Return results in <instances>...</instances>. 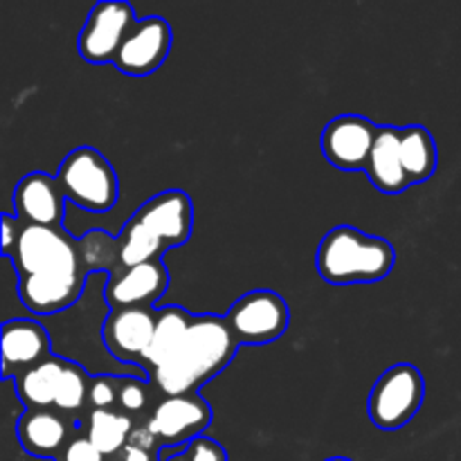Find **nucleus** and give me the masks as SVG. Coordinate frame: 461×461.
Wrapping results in <instances>:
<instances>
[{
  "label": "nucleus",
  "instance_id": "2eb2a0df",
  "mask_svg": "<svg viewBox=\"0 0 461 461\" xmlns=\"http://www.w3.org/2000/svg\"><path fill=\"white\" fill-rule=\"evenodd\" d=\"M86 273H39L25 275L18 282V297L36 315L66 311L79 300Z\"/></svg>",
  "mask_w": 461,
  "mask_h": 461
},
{
  "label": "nucleus",
  "instance_id": "9b49d317",
  "mask_svg": "<svg viewBox=\"0 0 461 461\" xmlns=\"http://www.w3.org/2000/svg\"><path fill=\"white\" fill-rule=\"evenodd\" d=\"M158 313L151 309L111 311L102 329L104 345L122 363L142 365L156 333Z\"/></svg>",
  "mask_w": 461,
  "mask_h": 461
},
{
  "label": "nucleus",
  "instance_id": "a211bd4d",
  "mask_svg": "<svg viewBox=\"0 0 461 461\" xmlns=\"http://www.w3.org/2000/svg\"><path fill=\"white\" fill-rule=\"evenodd\" d=\"M365 171H367L374 187L385 194H401L410 187L403 162H401V129H396V126H381L378 129L376 142H374L372 156H369Z\"/></svg>",
  "mask_w": 461,
  "mask_h": 461
},
{
  "label": "nucleus",
  "instance_id": "f257e3e1",
  "mask_svg": "<svg viewBox=\"0 0 461 461\" xmlns=\"http://www.w3.org/2000/svg\"><path fill=\"white\" fill-rule=\"evenodd\" d=\"M239 349L225 318L194 315L180 349L151 372L153 383L167 396L196 394L207 381L223 372Z\"/></svg>",
  "mask_w": 461,
  "mask_h": 461
},
{
  "label": "nucleus",
  "instance_id": "a878e982",
  "mask_svg": "<svg viewBox=\"0 0 461 461\" xmlns=\"http://www.w3.org/2000/svg\"><path fill=\"white\" fill-rule=\"evenodd\" d=\"M158 439L151 435L147 426L144 428H133L131 432V439L126 444V448L122 450V461H158L156 459V448Z\"/></svg>",
  "mask_w": 461,
  "mask_h": 461
},
{
  "label": "nucleus",
  "instance_id": "aec40b11",
  "mask_svg": "<svg viewBox=\"0 0 461 461\" xmlns=\"http://www.w3.org/2000/svg\"><path fill=\"white\" fill-rule=\"evenodd\" d=\"M192 318L194 315H189L180 306H167V309L158 311L156 333H153L151 345L144 354L142 367H149L153 372L156 367L165 365L185 342Z\"/></svg>",
  "mask_w": 461,
  "mask_h": 461
},
{
  "label": "nucleus",
  "instance_id": "7ed1b4c3",
  "mask_svg": "<svg viewBox=\"0 0 461 461\" xmlns=\"http://www.w3.org/2000/svg\"><path fill=\"white\" fill-rule=\"evenodd\" d=\"M66 201L88 212H108L117 203L120 185L111 162L90 147L68 153L57 174Z\"/></svg>",
  "mask_w": 461,
  "mask_h": 461
},
{
  "label": "nucleus",
  "instance_id": "4468645a",
  "mask_svg": "<svg viewBox=\"0 0 461 461\" xmlns=\"http://www.w3.org/2000/svg\"><path fill=\"white\" fill-rule=\"evenodd\" d=\"M133 219L151 230L167 248L180 246L192 234L194 207L187 194L180 189H167L144 203Z\"/></svg>",
  "mask_w": 461,
  "mask_h": 461
},
{
  "label": "nucleus",
  "instance_id": "ddd939ff",
  "mask_svg": "<svg viewBox=\"0 0 461 461\" xmlns=\"http://www.w3.org/2000/svg\"><path fill=\"white\" fill-rule=\"evenodd\" d=\"M66 196L57 178L43 171L27 174L18 180L14 189V210L16 219L25 225H43V228H61Z\"/></svg>",
  "mask_w": 461,
  "mask_h": 461
},
{
  "label": "nucleus",
  "instance_id": "f03ea898",
  "mask_svg": "<svg viewBox=\"0 0 461 461\" xmlns=\"http://www.w3.org/2000/svg\"><path fill=\"white\" fill-rule=\"evenodd\" d=\"M396 252L390 241L369 237L351 225L329 230L318 246L320 277L331 284L378 282L394 268Z\"/></svg>",
  "mask_w": 461,
  "mask_h": 461
},
{
  "label": "nucleus",
  "instance_id": "423d86ee",
  "mask_svg": "<svg viewBox=\"0 0 461 461\" xmlns=\"http://www.w3.org/2000/svg\"><path fill=\"white\" fill-rule=\"evenodd\" d=\"M239 345H270L286 333L291 311L286 300L273 291H252L239 297L225 315Z\"/></svg>",
  "mask_w": 461,
  "mask_h": 461
},
{
  "label": "nucleus",
  "instance_id": "dca6fc26",
  "mask_svg": "<svg viewBox=\"0 0 461 461\" xmlns=\"http://www.w3.org/2000/svg\"><path fill=\"white\" fill-rule=\"evenodd\" d=\"M16 432L23 450L41 459H59L77 437L75 426L52 410H27L18 421Z\"/></svg>",
  "mask_w": 461,
  "mask_h": 461
},
{
  "label": "nucleus",
  "instance_id": "5701e85b",
  "mask_svg": "<svg viewBox=\"0 0 461 461\" xmlns=\"http://www.w3.org/2000/svg\"><path fill=\"white\" fill-rule=\"evenodd\" d=\"M165 248V243L151 230H147L135 219H131L117 237V255H120L122 268H135V266L149 264V261H162L160 257Z\"/></svg>",
  "mask_w": 461,
  "mask_h": 461
},
{
  "label": "nucleus",
  "instance_id": "c85d7f7f",
  "mask_svg": "<svg viewBox=\"0 0 461 461\" xmlns=\"http://www.w3.org/2000/svg\"><path fill=\"white\" fill-rule=\"evenodd\" d=\"M185 455L189 461H228V453L219 441L210 437H198L185 446Z\"/></svg>",
  "mask_w": 461,
  "mask_h": 461
},
{
  "label": "nucleus",
  "instance_id": "7c9ffc66",
  "mask_svg": "<svg viewBox=\"0 0 461 461\" xmlns=\"http://www.w3.org/2000/svg\"><path fill=\"white\" fill-rule=\"evenodd\" d=\"M21 230V219H14L12 214H3V252L7 257L14 252V246H16Z\"/></svg>",
  "mask_w": 461,
  "mask_h": 461
},
{
  "label": "nucleus",
  "instance_id": "c756f323",
  "mask_svg": "<svg viewBox=\"0 0 461 461\" xmlns=\"http://www.w3.org/2000/svg\"><path fill=\"white\" fill-rule=\"evenodd\" d=\"M57 461H104V455L95 448L93 441L86 435H77L70 444L66 446Z\"/></svg>",
  "mask_w": 461,
  "mask_h": 461
},
{
  "label": "nucleus",
  "instance_id": "473e14b6",
  "mask_svg": "<svg viewBox=\"0 0 461 461\" xmlns=\"http://www.w3.org/2000/svg\"><path fill=\"white\" fill-rule=\"evenodd\" d=\"M324 461H351V459H347V457H331V459H324Z\"/></svg>",
  "mask_w": 461,
  "mask_h": 461
},
{
  "label": "nucleus",
  "instance_id": "20e7f679",
  "mask_svg": "<svg viewBox=\"0 0 461 461\" xmlns=\"http://www.w3.org/2000/svg\"><path fill=\"white\" fill-rule=\"evenodd\" d=\"M426 383L414 365L399 363L381 374L369 392V419L381 430H399L423 405Z\"/></svg>",
  "mask_w": 461,
  "mask_h": 461
},
{
  "label": "nucleus",
  "instance_id": "f8f14e48",
  "mask_svg": "<svg viewBox=\"0 0 461 461\" xmlns=\"http://www.w3.org/2000/svg\"><path fill=\"white\" fill-rule=\"evenodd\" d=\"M167 286H169L167 266L162 261H149L135 268H122L120 273H113L111 282L104 288V297L113 311L149 309V304L165 295Z\"/></svg>",
  "mask_w": 461,
  "mask_h": 461
},
{
  "label": "nucleus",
  "instance_id": "6e6552de",
  "mask_svg": "<svg viewBox=\"0 0 461 461\" xmlns=\"http://www.w3.org/2000/svg\"><path fill=\"white\" fill-rule=\"evenodd\" d=\"M210 423L212 408L207 401L198 394H185L162 399L149 417L147 428L158 444L169 448V446H187L189 441L203 437Z\"/></svg>",
  "mask_w": 461,
  "mask_h": 461
},
{
  "label": "nucleus",
  "instance_id": "6ab92c4d",
  "mask_svg": "<svg viewBox=\"0 0 461 461\" xmlns=\"http://www.w3.org/2000/svg\"><path fill=\"white\" fill-rule=\"evenodd\" d=\"M68 360L61 356H48L34 367L25 369L16 376V392L27 405V410H50L54 405L59 381Z\"/></svg>",
  "mask_w": 461,
  "mask_h": 461
},
{
  "label": "nucleus",
  "instance_id": "393cba45",
  "mask_svg": "<svg viewBox=\"0 0 461 461\" xmlns=\"http://www.w3.org/2000/svg\"><path fill=\"white\" fill-rule=\"evenodd\" d=\"M77 248H79V259L84 273H88V270L93 273V270L108 268L111 257H117V261H120V255H117V239H111L106 232H102V230H95L88 237L81 239V241L77 243Z\"/></svg>",
  "mask_w": 461,
  "mask_h": 461
},
{
  "label": "nucleus",
  "instance_id": "4be33fe9",
  "mask_svg": "<svg viewBox=\"0 0 461 461\" xmlns=\"http://www.w3.org/2000/svg\"><path fill=\"white\" fill-rule=\"evenodd\" d=\"M133 432V423L126 414L113 412V410H93L86 426V437L95 444V448L106 457L117 455L126 448Z\"/></svg>",
  "mask_w": 461,
  "mask_h": 461
},
{
  "label": "nucleus",
  "instance_id": "39448f33",
  "mask_svg": "<svg viewBox=\"0 0 461 461\" xmlns=\"http://www.w3.org/2000/svg\"><path fill=\"white\" fill-rule=\"evenodd\" d=\"M9 257L21 277L39 273H84L79 248L63 232V228L23 225Z\"/></svg>",
  "mask_w": 461,
  "mask_h": 461
},
{
  "label": "nucleus",
  "instance_id": "b1692460",
  "mask_svg": "<svg viewBox=\"0 0 461 461\" xmlns=\"http://www.w3.org/2000/svg\"><path fill=\"white\" fill-rule=\"evenodd\" d=\"M88 392H90V376L81 365L68 360L66 369L59 381L57 396H54V408L61 412H79L86 403H88Z\"/></svg>",
  "mask_w": 461,
  "mask_h": 461
},
{
  "label": "nucleus",
  "instance_id": "9d476101",
  "mask_svg": "<svg viewBox=\"0 0 461 461\" xmlns=\"http://www.w3.org/2000/svg\"><path fill=\"white\" fill-rule=\"evenodd\" d=\"M171 50V27L165 18L149 16L135 23L115 57L117 70L129 77H147L165 63Z\"/></svg>",
  "mask_w": 461,
  "mask_h": 461
},
{
  "label": "nucleus",
  "instance_id": "1a4fd4ad",
  "mask_svg": "<svg viewBox=\"0 0 461 461\" xmlns=\"http://www.w3.org/2000/svg\"><path fill=\"white\" fill-rule=\"evenodd\" d=\"M381 126L360 115H340L329 122L320 138L324 158L345 171L365 169Z\"/></svg>",
  "mask_w": 461,
  "mask_h": 461
},
{
  "label": "nucleus",
  "instance_id": "f3484780",
  "mask_svg": "<svg viewBox=\"0 0 461 461\" xmlns=\"http://www.w3.org/2000/svg\"><path fill=\"white\" fill-rule=\"evenodd\" d=\"M50 336L36 320H9L3 327V374H23L48 358Z\"/></svg>",
  "mask_w": 461,
  "mask_h": 461
},
{
  "label": "nucleus",
  "instance_id": "2f4dec72",
  "mask_svg": "<svg viewBox=\"0 0 461 461\" xmlns=\"http://www.w3.org/2000/svg\"><path fill=\"white\" fill-rule=\"evenodd\" d=\"M165 461H189V459H187V455H185V450H183V453L174 455V457H169V459H165Z\"/></svg>",
  "mask_w": 461,
  "mask_h": 461
},
{
  "label": "nucleus",
  "instance_id": "0eeeda50",
  "mask_svg": "<svg viewBox=\"0 0 461 461\" xmlns=\"http://www.w3.org/2000/svg\"><path fill=\"white\" fill-rule=\"evenodd\" d=\"M135 12L129 3L104 0L90 9L79 34V54L90 63L115 61L122 43L135 27Z\"/></svg>",
  "mask_w": 461,
  "mask_h": 461
},
{
  "label": "nucleus",
  "instance_id": "cd10ccee",
  "mask_svg": "<svg viewBox=\"0 0 461 461\" xmlns=\"http://www.w3.org/2000/svg\"><path fill=\"white\" fill-rule=\"evenodd\" d=\"M117 405L129 414L142 412L144 405H147V387H144V383L138 381L135 376L122 378Z\"/></svg>",
  "mask_w": 461,
  "mask_h": 461
},
{
  "label": "nucleus",
  "instance_id": "412c9836",
  "mask_svg": "<svg viewBox=\"0 0 461 461\" xmlns=\"http://www.w3.org/2000/svg\"><path fill=\"white\" fill-rule=\"evenodd\" d=\"M401 162L410 185L426 183L437 169V144L426 126L401 129Z\"/></svg>",
  "mask_w": 461,
  "mask_h": 461
},
{
  "label": "nucleus",
  "instance_id": "bb28decb",
  "mask_svg": "<svg viewBox=\"0 0 461 461\" xmlns=\"http://www.w3.org/2000/svg\"><path fill=\"white\" fill-rule=\"evenodd\" d=\"M120 396V381L113 376L99 374V376L90 378V392H88V403L93 410H113Z\"/></svg>",
  "mask_w": 461,
  "mask_h": 461
}]
</instances>
